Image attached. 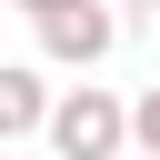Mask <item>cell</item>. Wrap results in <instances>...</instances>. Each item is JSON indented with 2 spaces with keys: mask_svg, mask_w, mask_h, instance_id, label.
Listing matches in <instances>:
<instances>
[{
  "mask_svg": "<svg viewBox=\"0 0 160 160\" xmlns=\"http://www.w3.org/2000/svg\"><path fill=\"white\" fill-rule=\"evenodd\" d=\"M50 160H120L130 150V100L120 90H100V80H70L60 100H50Z\"/></svg>",
  "mask_w": 160,
  "mask_h": 160,
  "instance_id": "6da1fadb",
  "label": "cell"
},
{
  "mask_svg": "<svg viewBox=\"0 0 160 160\" xmlns=\"http://www.w3.org/2000/svg\"><path fill=\"white\" fill-rule=\"evenodd\" d=\"M120 30H130V20H120L110 0H70V10L40 20V60H50V70H100V60L120 50Z\"/></svg>",
  "mask_w": 160,
  "mask_h": 160,
  "instance_id": "7a4b0ae2",
  "label": "cell"
},
{
  "mask_svg": "<svg viewBox=\"0 0 160 160\" xmlns=\"http://www.w3.org/2000/svg\"><path fill=\"white\" fill-rule=\"evenodd\" d=\"M50 100H60V90H50L30 60H0V150L30 140V130H50Z\"/></svg>",
  "mask_w": 160,
  "mask_h": 160,
  "instance_id": "3957f363",
  "label": "cell"
},
{
  "mask_svg": "<svg viewBox=\"0 0 160 160\" xmlns=\"http://www.w3.org/2000/svg\"><path fill=\"white\" fill-rule=\"evenodd\" d=\"M130 150H140V160H160V80L130 100Z\"/></svg>",
  "mask_w": 160,
  "mask_h": 160,
  "instance_id": "277c9868",
  "label": "cell"
},
{
  "mask_svg": "<svg viewBox=\"0 0 160 160\" xmlns=\"http://www.w3.org/2000/svg\"><path fill=\"white\" fill-rule=\"evenodd\" d=\"M120 20H130V30H150V40H160V0H130V10H120Z\"/></svg>",
  "mask_w": 160,
  "mask_h": 160,
  "instance_id": "5b68a950",
  "label": "cell"
},
{
  "mask_svg": "<svg viewBox=\"0 0 160 160\" xmlns=\"http://www.w3.org/2000/svg\"><path fill=\"white\" fill-rule=\"evenodd\" d=\"M0 10H20V20H50V10H70V0H0Z\"/></svg>",
  "mask_w": 160,
  "mask_h": 160,
  "instance_id": "8992f818",
  "label": "cell"
},
{
  "mask_svg": "<svg viewBox=\"0 0 160 160\" xmlns=\"http://www.w3.org/2000/svg\"><path fill=\"white\" fill-rule=\"evenodd\" d=\"M40 160H50V150H40Z\"/></svg>",
  "mask_w": 160,
  "mask_h": 160,
  "instance_id": "52a82bcc",
  "label": "cell"
}]
</instances>
